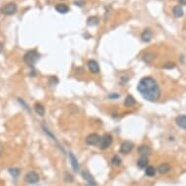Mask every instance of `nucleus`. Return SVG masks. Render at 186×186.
Returning <instances> with one entry per match:
<instances>
[{"label":"nucleus","mask_w":186,"mask_h":186,"mask_svg":"<svg viewBox=\"0 0 186 186\" xmlns=\"http://www.w3.org/2000/svg\"><path fill=\"white\" fill-rule=\"evenodd\" d=\"M1 150H2V147H1V144H0V154H1Z\"/></svg>","instance_id":"29"},{"label":"nucleus","mask_w":186,"mask_h":186,"mask_svg":"<svg viewBox=\"0 0 186 186\" xmlns=\"http://www.w3.org/2000/svg\"><path fill=\"white\" fill-rule=\"evenodd\" d=\"M175 123L178 127H180L183 130H186V116L180 115L175 119Z\"/></svg>","instance_id":"12"},{"label":"nucleus","mask_w":186,"mask_h":186,"mask_svg":"<svg viewBox=\"0 0 186 186\" xmlns=\"http://www.w3.org/2000/svg\"><path fill=\"white\" fill-rule=\"evenodd\" d=\"M138 153L141 155V156H148L151 153V149H150L149 146L147 145H141V146L138 147Z\"/></svg>","instance_id":"13"},{"label":"nucleus","mask_w":186,"mask_h":186,"mask_svg":"<svg viewBox=\"0 0 186 186\" xmlns=\"http://www.w3.org/2000/svg\"><path fill=\"white\" fill-rule=\"evenodd\" d=\"M164 68H166V69H170V68H174V67H175V64L174 62H167L166 64L163 66Z\"/></svg>","instance_id":"25"},{"label":"nucleus","mask_w":186,"mask_h":186,"mask_svg":"<svg viewBox=\"0 0 186 186\" xmlns=\"http://www.w3.org/2000/svg\"><path fill=\"white\" fill-rule=\"evenodd\" d=\"M56 10L60 13V14H66L68 11H69V8L68 6H66L65 4H58L56 6Z\"/></svg>","instance_id":"18"},{"label":"nucleus","mask_w":186,"mask_h":186,"mask_svg":"<svg viewBox=\"0 0 186 186\" xmlns=\"http://www.w3.org/2000/svg\"><path fill=\"white\" fill-rule=\"evenodd\" d=\"M39 58H40V55L38 54V52H36L35 50H31L25 53V55L24 56V62H25V64L32 67L38 62Z\"/></svg>","instance_id":"2"},{"label":"nucleus","mask_w":186,"mask_h":186,"mask_svg":"<svg viewBox=\"0 0 186 186\" xmlns=\"http://www.w3.org/2000/svg\"><path fill=\"white\" fill-rule=\"evenodd\" d=\"M100 141V136L98 134H90L86 137V143L88 145H96Z\"/></svg>","instance_id":"7"},{"label":"nucleus","mask_w":186,"mask_h":186,"mask_svg":"<svg viewBox=\"0 0 186 186\" xmlns=\"http://www.w3.org/2000/svg\"><path fill=\"white\" fill-rule=\"evenodd\" d=\"M155 58V56L151 53H148V54H145L143 57H142V60H144L145 62H151Z\"/></svg>","instance_id":"22"},{"label":"nucleus","mask_w":186,"mask_h":186,"mask_svg":"<svg viewBox=\"0 0 186 186\" xmlns=\"http://www.w3.org/2000/svg\"><path fill=\"white\" fill-rule=\"evenodd\" d=\"M172 13H174L175 18H181L183 16V14H184L182 7L180 6V5H176V6H174V9H172Z\"/></svg>","instance_id":"16"},{"label":"nucleus","mask_w":186,"mask_h":186,"mask_svg":"<svg viewBox=\"0 0 186 186\" xmlns=\"http://www.w3.org/2000/svg\"><path fill=\"white\" fill-rule=\"evenodd\" d=\"M137 91L142 96V98L149 101H157L161 96V90L154 78L143 77L137 84Z\"/></svg>","instance_id":"1"},{"label":"nucleus","mask_w":186,"mask_h":186,"mask_svg":"<svg viewBox=\"0 0 186 186\" xmlns=\"http://www.w3.org/2000/svg\"><path fill=\"white\" fill-rule=\"evenodd\" d=\"M82 176H83L84 179L86 180V181H88L89 184H92L94 186L96 185V183L95 181V178H94L93 175H92L89 172H87V170H83V172H82Z\"/></svg>","instance_id":"9"},{"label":"nucleus","mask_w":186,"mask_h":186,"mask_svg":"<svg viewBox=\"0 0 186 186\" xmlns=\"http://www.w3.org/2000/svg\"><path fill=\"white\" fill-rule=\"evenodd\" d=\"M134 103H136V99H134V98L132 96L129 95L126 98H125L124 104L126 106H128V107H131V106L134 105Z\"/></svg>","instance_id":"19"},{"label":"nucleus","mask_w":186,"mask_h":186,"mask_svg":"<svg viewBox=\"0 0 186 186\" xmlns=\"http://www.w3.org/2000/svg\"><path fill=\"white\" fill-rule=\"evenodd\" d=\"M34 110L39 116H44L45 108H44V106H43L41 103H35L34 104Z\"/></svg>","instance_id":"17"},{"label":"nucleus","mask_w":186,"mask_h":186,"mask_svg":"<svg viewBox=\"0 0 186 186\" xmlns=\"http://www.w3.org/2000/svg\"><path fill=\"white\" fill-rule=\"evenodd\" d=\"M24 180L27 183L33 184V183H36L39 181V175H38L35 172H29L24 175Z\"/></svg>","instance_id":"5"},{"label":"nucleus","mask_w":186,"mask_h":186,"mask_svg":"<svg viewBox=\"0 0 186 186\" xmlns=\"http://www.w3.org/2000/svg\"><path fill=\"white\" fill-rule=\"evenodd\" d=\"M111 163H112V165H113V166H115V167H118V166L121 165L122 160H121V158L119 157V156H114L111 159Z\"/></svg>","instance_id":"23"},{"label":"nucleus","mask_w":186,"mask_h":186,"mask_svg":"<svg viewBox=\"0 0 186 186\" xmlns=\"http://www.w3.org/2000/svg\"><path fill=\"white\" fill-rule=\"evenodd\" d=\"M98 17H90L89 19L87 20V24L89 26H93V25H96L98 24Z\"/></svg>","instance_id":"21"},{"label":"nucleus","mask_w":186,"mask_h":186,"mask_svg":"<svg viewBox=\"0 0 186 186\" xmlns=\"http://www.w3.org/2000/svg\"><path fill=\"white\" fill-rule=\"evenodd\" d=\"M170 166L168 164V163H163V164H161L158 167V169H157V170L158 172H160V174H167V172H169L170 170Z\"/></svg>","instance_id":"14"},{"label":"nucleus","mask_w":186,"mask_h":186,"mask_svg":"<svg viewBox=\"0 0 186 186\" xmlns=\"http://www.w3.org/2000/svg\"><path fill=\"white\" fill-rule=\"evenodd\" d=\"M156 172H157V170L154 167H152V166H147L146 169H145V174L147 176H154L156 174Z\"/></svg>","instance_id":"20"},{"label":"nucleus","mask_w":186,"mask_h":186,"mask_svg":"<svg viewBox=\"0 0 186 186\" xmlns=\"http://www.w3.org/2000/svg\"><path fill=\"white\" fill-rule=\"evenodd\" d=\"M86 186H94V185H92V184H89V183H88V184L86 185Z\"/></svg>","instance_id":"30"},{"label":"nucleus","mask_w":186,"mask_h":186,"mask_svg":"<svg viewBox=\"0 0 186 186\" xmlns=\"http://www.w3.org/2000/svg\"><path fill=\"white\" fill-rule=\"evenodd\" d=\"M9 172L12 174V176L14 178H17L20 174V170L19 169H10Z\"/></svg>","instance_id":"24"},{"label":"nucleus","mask_w":186,"mask_h":186,"mask_svg":"<svg viewBox=\"0 0 186 186\" xmlns=\"http://www.w3.org/2000/svg\"><path fill=\"white\" fill-rule=\"evenodd\" d=\"M18 100H19V103H21V104H22V106H24V107L25 109H26V110H29V105H27V104H26V103H24V99H21V98H19V99H18Z\"/></svg>","instance_id":"26"},{"label":"nucleus","mask_w":186,"mask_h":186,"mask_svg":"<svg viewBox=\"0 0 186 186\" xmlns=\"http://www.w3.org/2000/svg\"><path fill=\"white\" fill-rule=\"evenodd\" d=\"M148 165V158L146 156H141L137 161V167L141 168V169H144V168L147 167Z\"/></svg>","instance_id":"15"},{"label":"nucleus","mask_w":186,"mask_h":186,"mask_svg":"<svg viewBox=\"0 0 186 186\" xmlns=\"http://www.w3.org/2000/svg\"><path fill=\"white\" fill-rule=\"evenodd\" d=\"M109 98H119V95H117V94H114V95H110V96H109Z\"/></svg>","instance_id":"27"},{"label":"nucleus","mask_w":186,"mask_h":186,"mask_svg":"<svg viewBox=\"0 0 186 186\" xmlns=\"http://www.w3.org/2000/svg\"><path fill=\"white\" fill-rule=\"evenodd\" d=\"M17 5L15 3H8L6 5H4L3 7H2L1 9H0V13L3 15H13L15 14V13L17 12Z\"/></svg>","instance_id":"4"},{"label":"nucleus","mask_w":186,"mask_h":186,"mask_svg":"<svg viewBox=\"0 0 186 186\" xmlns=\"http://www.w3.org/2000/svg\"><path fill=\"white\" fill-rule=\"evenodd\" d=\"M181 5H186V0H178Z\"/></svg>","instance_id":"28"},{"label":"nucleus","mask_w":186,"mask_h":186,"mask_svg":"<svg viewBox=\"0 0 186 186\" xmlns=\"http://www.w3.org/2000/svg\"><path fill=\"white\" fill-rule=\"evenodd\" d=\"M112 141H113V139H112L111 134H103V136L100 137V141H99V148H100L101 150L107 149L108 147L111 145Z\"/></svg>","instance_id":"3"},{"label":"nucleus","mask_w":186,"mask_h":186,"mask_svg":"<svg viewBox=\"0 0 186 186\" xmlns=\"http://www.w3.org/2000/svg\"><path fill=\"white\" fill-rule=\"evenodd\" d=\"M152 39V31L149 29H146L141 33V40L143 42H149Z\"/></svg>","instance_id":"11"},{"label":"nucleus","mask_w":186,"mask_h":186,"mask_svg":"<svg viewBox=\"0 0 186 186\" xmlns=\"http://www.w3.org/2000/svg\"><path fill=\"white\" fill-rule=\"evenodd\" d=\"M134 149V143L130 141H124L120 146V152L122 154H129Z\"/></svg>","instance_id":"6"},{"label":"nucleus","mask_w":186,"mask_h":186,"mask_svg":"<svg viewBox=\"0 0 186 186\" xmlns=\"http://www.w3.org/2000/svg\"><path fill=\"white\" fill-rule=\"evenodd\" d=\"M88 68L92 73H98L99 72V65L98 63L94 60H91L88 62Z\"/></svg>","instance_id":"8"},{"label":"nucleus","mask_w":186,"mask_h":186,"mask_svg":"<svg viewBox=\"0 0 186 186\" xmlns=\"http://www.w3.org/2000/svg\"><path fill=\"white\" fill-rule=\"evenodd\" d=\"M69 161H70V164H71V167L74 172H78L79 170V164H78V161L76 159V157L74 156V154L72 152L69 153Z\"/></svg>","instance_id":"10"}]
</instances>
